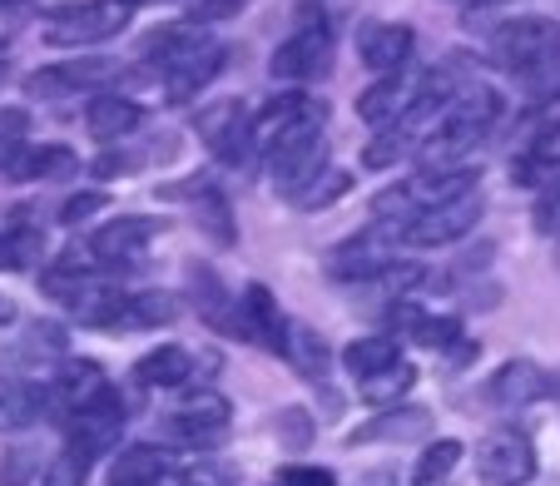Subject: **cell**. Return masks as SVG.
<instances>
[{
  "mask_svg": "<svg viewBox=\"0 0 560 486\" xmlns=\"http://www.w3.org/2000/svg\"><path fill=\"white\" fill-rule=\"evenodd\" d=\"M129 25V5L119 0H74V5H55L45 15V45L55 50H80V45H100Z\"/></svg>",
  "mask_w": 560,
  "mask_h": 486,
  "instance_id": "cell-1",
  "label": "cell"
},
{
  "mask_svg": "<svg viewBox=\"0 0 560 486\" xmlns=\"http://www.w3.org/2000/svg\"><path fill=\"white\" fill-rule=\"evenodd\" d=\"M397 248H402V223H372L358 239H342L328 254V274L348 278V284H377L392 264H397Z\"/></svg>",
  "mask_w": 560,
  "mask_h": 486,
  "instance_id": "cell-2",
  "label": "cell"
},
{
  "mask_svg": "<svg viewBox=\"0 0 560 486\" xmlns=\"http://www.w3.org/2000/svg\"><path fill=\"white\" fill-rule=\"evenodd\" d=\"M323 159H328V139H323V119H307V125H293L268 144V174L283 194L303 189L307 180L323 174Z\"/></svg>",
  "mask_w": 560,
  "mask_h": 486,
  "instance_id": "cell-3",
  "label": "cell"
},
{
  "mask_svg": "<svg viewBox=\"0 0 560 486\" xmlns=\"http://www.w3.org/2000/svg\"><path fill=\"white\" fill-rule=\"evenodd\" d=\"M556 50H560V21H550V15H516V21H506L491 35V55L511 74H526L530 65L550 60Z\"/></svg>",
  "mask_w": 560,
  "mask_h": 486,
  "instance_id": "cell-4",
  "label": "cell"
},
{
  "mask_svg": "<svg viewBox=\"0 0 560 486\" xmlns=\"http://www.w3.org/2000/svg\"><path fill=\"white\" fill-rule=\"evenodd\" d=\"M476 476L487 486H526L536 476V447L521 427H497L476 442Z\"/></svg>",
  "mask_w": 560,
  "mask_h": 486,
  "instance_id": "cell-5",
  "label": "cell"
},
{
  "mask_svg": "<svg viewBox=\"0 0 560 486\" xmlns=\"http://www.w3.org/2000/svg\"><path fill=\"white\" fill-rule=\"evenodd\" d=\"M125 397H119L115 387H105L90 407H80V413L70 417V442L80 456H90V462H100V456L119 452V437H125Z\"/></svg>",
  "mask_w": 560,
  "mask_h": 486,
  "instance_id": "cell-6",
  "label": "cell"
},
{
  "mask_svg": "<svg viewBox=\"0 0 560 486\" xmlns=\"http://www.w3.org/2000/svg\"><path fill=\"white\" fill-rule=\"evenodd\" d=\"M481 189L466 194V199L436 204V209H422L412 223H402V248H442V243H456L481 223Z\"/></svg>",
  "mask_w": 560,
  "mask_h": 486,
  "instance_id": "cell-7",
  "label": "cell"
},
{
  "mask_svg": "<svg viewBox=\"0 0 560 486\" xmlns=\"http://www.w3.org/2000/svg\"><path fill=\"white\" fill-rule=\"evenodd\" d=\"M328 70H332V25L328 21H307L268 60L273 80H317V74H328Z\"/></svg>",
  "mask_w": 560,
  "mask_h": 486,
  "instance_id": "cell-8",
  "label": "cell"
},
{
  "mask_svg": "<svg viewBox=\"0 0 560 486\" xmlns=\"http://www.w3.org/2000/svg\"><path fill=\"white\" fill-rule=\"evenodd\" d=\"M184 278H189L194 313H199L213 333H223V338H248V333H244V298L233 293V288L223 284L209 264H189V274H184Z\"/></svg>",
  "mask_w": 560,
  "mask_h": 486,
  "instance_id": "cell-9",
  "label": "cell"
},
{
  "mask_svg": "<svg viewBox=\"0 0 560 486\" xmlns=\"http://www.w3.org/2000/svg\"><path fill=\"white\" fill-rule=\"evenodd\" d=\"M199 139L213 149V159L223 164H244L254 149V119L238 100H219V105L199 109Z\"/></svg>",
  "mask_w": 560,
  "mask_h": 486,
  "instance_id": "cell-10",
  "label": "cell"
},
{
  "mask_svg": "<svg viewBox=\"0 0 560 486\" xmlns=\"http://www.w3.org/2000/svg\"><path fill=\"white\" fill-rule=\"evenodd\" d=\"M115 74V60H100V55H74V60L45 65V70L25 74V95L35 100H60V95H80V90H95Z\"/></svg>",
  "mask_w": 560,
  "mask_h": 486,
  "instance_id": "cell-11",
  "label": "cell"
},
{
  "mask_svg": "<svg viewBox=\"0 0 560 486\" xmlns=\"http://www.w3.org/2000/svg\"><path fill=\"white\" fill-rule=\"evenodd\" d=\"M233 402L223 392H199L194 402H184L179 413H170V437L184 447H213L229 437Z\"/></svg>",
  "mask_w": 560,
  "mask_h": 486,
  "instance_id": "cell-12",
  "label": "cell"
},
{
  "mask_svg": "<svg viewBox=\"0 0 560 486\" xmlns=\"http://www.w3.org/2000/svg\"><path fill=\"white\" fill-rule=\"evenodd\" d=\"M229 45H219V40H203L199 50L194 55H184L179 65H170V70H164V90H170V105H189L194 95H203V90L213 85V80H219L223 74V65H229Z\"/></svg>",
  "mask_w": 560,
  "mask_h": 486,
  "instance_id": "cell-13",
  "label": "cell"
},
{
  "mask_svg": "<svg viewBox=\"0 0 560 486\" xmlns=\"http://www.w3.org/2000/svg\"><path fill=\"white\" fill-rule=\"evenodd\" d=\"M556 392V372H546L530 358H511L491 372V402L516 413V407H530V402H546Z\"/></svg>",
  "mask_w": 560,
  "mask_h": 486,
  "instance_id": "cell-14",
  "label": "cell"
},
{
  "mask_svg": "<svg viewBox=\"0 0 560 486\" xmlns=\"http://www.w3.org/2000/svg\"><path fill=\"white\" fill-rule=\"evenodd\" d=\"M417 90H422V80H407L402 70L397 74H377L368 90L358 95V115H362V125H372V129H392L397 119L412 109V100H417Z\"/></svg>",
  "mask_w": 560,
  "mask_h": 486,
  "instance_id": "cell-15",
  "label": "cell"
},
{
  "mask_svg": "<svg viewBox=\"0 0 560 486\" xmlns=\"http://www.w3.org/2000/svg\"><path fill=\"white\" fill-rule=\"evenodd\" d=\"M476 184H481V164H446V170H422L407 180V199H412V209H436V204H452V199H466V194H476Z\"/></svg>",
  "mask_w": 560,
  "mask_h": 486,
  "instance_id": "cell-16",
  "label": "cell"
},
{
  "mask_svg": "<svg viewBox=\"0 0 560 486\" xmlns=\"http://www.w3.org/2000/svg\"><path fill=\"white\" fill-rule=\"evenodd\" d=\"M412 45H417L412 25L377 21V25H368V31H362L358 60L368 65L372 74H397V70H407V60H412Z\"/></svg>",
  "mask_w": 560,
  "mask_h": 486,
  "instance_id": "cell-17",
  "label": "cell"
},
{
  "mask_svg": "<svg viewBox=\"0 0 560 486\" xmlns=\"http://www.w3.org/2000/svg\"><path fill=\"white\" fill-rule=\"evenodd\" d=\"M159 229H164V219H154V213H119V219H109V223H100L95 229L90 254H95L100 264H119V258L139 254Z\"/></svg>",
  "mask_w": 560,
  "mask_h": 486,
  "instance_id": "cell-18",
  "label": "cell"
},
{
  "mask_svg": "<svg viewBox=\"0 0 560 486\" xmlns=\"http://www.w3.org/2000/svg\"><path fill=\"white\" fill-rule=\"evenodd\" d=\"M307 119H328V105L323 100H313V95H273L264 109L254 115V144H273L283 129H293V125H307Z\"/></svg>",
  "mask_w": 560,
  "mask_h": 486,
  "instance_id": "cell-19",
  "label": "cell"
},
{
  "mask_svg": "<svg viewBox=\"0 0 560 486\" xmlns=\"http://www.w3.org/2000/svg\"><path fill=\"white\" fill-rule=\"evenodd\" d=\"M238 298H244V333L258 343V348H268V352H278V358H283L288 317L278 313V298L268 293L264 284H248Z\"/></svg>",
  "mask_w": 560,
  "mask_h": 486,
  "instance_id": "cell-20",
  "label": "cell"
},
{
  "mask_svg": "<svg viewBox=\"0 0 560 486\" xmlns=\"http://www.w3.org/2000/svg\"><path fill=\"white\" fill-rule=\"evenodd\" d=\"M70 174H80V154L70 144H25L15 154V164L5 170V180L40 184V180H70Z\"/></svg>",
  "mask_w": 560,
  "mask_h": 486,
  "instance_id": "cell-21",
  "label": "cell"
},
{
  "mask_svg": "<svg viewBox=\"0 0 560 486\" xmlns=\"http://www.w3.org/2000/svg\"><path fill=\"white\" fill-rule=\"evenodd\" d=\"M174 472V456L154 442L119 447V456L109 462V486H159Z\"/></svg>",
  "mask_w": 560,
  "mask_h": 486,
  "instance_id": "cell-22",
  "label": "cell"
},
{
  "mask_svg": "<svg viewBox=\"0 0 560 486\" xmlns=\"http://www.w3.org/2000/svg\"><path fill=\"white\" fill-rule=\"evenodd\" d=\"M85 125H90V135L109 149V144L129 139L139 125H144V109H139L129 95H95L90 109H85Z\"/></svg>",
  "mask_w": 560,
  "mask_h": 486,
  "instance_id": "cell-23",
  "label": "cell"
},
{
  "mask_svg": "<svg viewBox=\"0 0 560 486\" xmlns=\"http://www.w3.org/2000/svg\"><path fill=\"white\" fill-rule=\"evenodd\" d=\"M31 209H11V223L0 229V268L5 274H21V268H35L45 254V233L25 219Z\"/></svg>",
  "mask_w": 560,
  "mask_h": 486,
  "instance_id": "cell-24",
  "label": "cell"
},
{
  "mask_svg": "<svg viewBox=\"0 0 560 486\" xmlns=\"http://www.w3.org/2000/svg\"><path fill=\"white\" fill-rule=\"evenodd\" d=\"M427 432H432V413H422V407H387L368 427L352 432V447L358 442H417Z\"/></svg>",
  "mask_w": 560,
  "mask_h": 486,
  "instance_id": "cell-25",
  "label": "cell"
},
{
  "mask_svg": "<svg viewBox=\"0 0 560 486\" xmlns=\"http://www.w3.org/2000/svg\"><path fill=\"white\" fill-rule=\"evenodd\" d=\"M194 352L179 348V343H164V348L144 352V358L135 362V378L144 382V387H184V382L194 378Z\"/></svg>",
  "mask_w": 560,
  "mask_h": 486,
  "instance_id": "cell-26",
  "label": "cell"
},
{
  "mask_svg": "<svg viewBox=\"0 0 560 486\" xmlns=\"http://www.w3.org/2000/svg\"><path fill=\"white\" fill-rule=\"evenodd\" d=\"M50 407L40 387L21 378H0V432H25L31 423H40V413Z\"/></svg>",
  "mask_w": 560,
  "mask_h": 486,
  "instance_id": "cell-27",
  "label": "cell"
},
{
  "mask_svg": "<svg viewBox=\"0 0 560 486\" xmlns=\"http://www.w3.org/2000/svg\"><path fill=\"white\" fill-rule=\"evenodd\" d=\"M105 387H109V378L100 372V362H65V372L55 378V402L74 417L80 407H90Z\"/></svg>",
  "mask_w": 560,
  "mask_h": 486,
  "instance_id": "cell-28",
  "label": "cell"
},
{
  "mask_svg": "<svg viewBox=\"0 0 560 486\" xmlns=\"http://www.w3.org/2000/svg\"><path fill=\"white\" fill-rule=\"evenodd\" d=\"M283 362L298 372V378L317 382L328 378V343L317 338L307 323H288V338H283Z\"/></svg>",
  "mask_w": 560,
  "mask_h": 486,
  "instance_id": "cell-29",
  "label": "cell"
},
{
  "mask_svg": "<svg viewBox=\"0 0 560 486\" xmlns=\"http://www.w3.org/2000/svg\"><path fill=\"white\" fill-rule=\"evenodd\" d=\"M174 317H179V298L164 293V288H139V293H125L119 328H159V323H174Z\"/></svg>",
  "mask_w": 560,
  "mask_h": 486,
  "instance_id": "cell-30",
  "label": "cell"
},
{
  "mask_svg": "<svg viewBox=\"0 0 560 486\" xmlns=\"http://www.w3.org/2000/svg\"><path fill=\"white\" fill-rule=\"evenodd\" d=\"M392 362H402V348H397V338L392 333H368V338H352L348 348H342V368L352 372V378H372V372L392 368Z\"/></svg>",
  "mask_w": 560,
  "mask_h": 486,
  "instance_id": "cell-31",
  "label": "cell"
},
{
  "mask_svg": "<svg viewBox=\"0 0 560 486\" xmlns=\"http://www.w3.org/2000/svg\"><path fill=\"white\" fill-rule=\"evenodd\" d=\"M194 223H199L219 248H233V243H238V219H233V209H229V199H223L219 184H209V189L194 199Z\"/></svg>",
  "mask_w": 560,
  "mask_h": 486,
  "instance_id": "cell-32",
  "label": "cell"
},
{
  "mask_svg": "<svg viewBox=\"0 0 560 486\" xmlns=\"http://www.w3.org/2000/svg\"><path fill=\"white\" fill-rule=\"evenodd\" d=\"M417 387V368L412 362H392V368H382V372H372V378H362L358 382V392L372 402V407H397V402L407 397V392Z\"/></svg>",
  "mask_w": 560,
  "mask_h": 486,
  "instance_id": "cell-33",
  "label": "cell"
},
{
  "mask_svg": "<svg viewBox=\"0 0 560 486\" xmlns=\"http://www.w3.org/2000/svg\"><path fill=\"white\" fill-rule=\"evenodd\" d=\"M462 456H466V447L456 442V437H436V442H427L422 447V456H417V466H412V482L417 486H436V482H446V476L462 466Z\"/></svg>",
  "mask_w": 560,
  "mask_h": 486,
  "instance_id": "cell-34",
  "label": "cell"
},
{
  "mask_svg": "<svg viewBox=\"0 0 560 486\" xmlns=\"http://www.w3.org/2000/svg\"><path fill=\"white\" fill-rule=\"evenodd\" d=\"M348 189H352V174L348 170H323L317 180H307L303 189L288 194V204H293L298 213H317V209H328V204H338Z\"/></svg>",
  "mask_w": 560,
  "mask_h": 486,
  "instance_id": "cell-35",
  "label": "cell"
},
{
  "mask_svg": "<svg viewBox=\"0 0 560 486\" xmlns=\"http://www.w3.org/2000/svg\"><path fill=\"white\" fill-rule=\"evenodd\" d=\"M397 317H402V328L422 348H456L462 343V323L456 317H432V313H417V308H397Z\"/></svg>",
  "mask_w": 560,
  "mask_h": 486,
  "instance_id": "cell-36",
  "label": "cell"
},
{
  "mask_svg": "<svg viewBox=\"0 0 560 486\" xmlns=\"http://www.w3.org/2000/svg\"><path fill=\"white\" fill-rule=\"evenodd\" d=\"M25 135H31V115L21 105H5L0 109V170H11L15 154L25 149Z\"/></svg>",
  "mask_w": 560,
  "mask_h": 486,
  "instance_id": "cell-37",
  "label": "cell"
},
{
  "mask_svg": "<svg viewBox=\"0 0 560 486\" xmlns=\"http://www.w3.org/2000/svg\"><path fill=\"white\" fill-rule=\"evenodd\" d=\"M35 476H45L40 472V452L35 447H11V452L0 456V486H31Z\"/></svg>",
  "mask_w": 560,
  "mask_h": 486,
  "instance_id": "cell-38",
  "label": "cell"
},
{
  "mask_svg": "<svg viewBox=\"0 0 560 486\" xmlns=\"http://www.w3.org/2000/svg\"><path fill=\"white\" fill-rule=\"evenodd\" d=\"M407 144H412V139L392 125V129H382L377 139H368V149H362V164H368V170H392V164L407 154Z\"/></svg>",
  "mask_w": 560,
  "mask_h": 486,
  "instance_id": "cell-39",
  "label": "cell"
},
{
  "mask_svg": "<svg viewBox=\"0 0 560 486\" xmlns=\"http://www.w3.org/2000/svg\"><path fill=\"white\" fill-rule=\"evenodd\" d=\"M521 85H526V95L536 100H560V50L550 55V60H540V65H530L526 74H516Z\"/></svg>",
  "mask_w": 560,
  "mask_h": 486,
  "instance_id": "cell-40",
  "label": "cell"
},
{
  "mask_svg": "<svg viewBox=\"0 0 560 486\" xmlns=\"http://www.w3.org/2000/svg\"><path fill=\"white\" fill-rule=\"evenodd\" d=\"M90 456H80L74 447H65L60 456H55L50 466H45V476H40V486H85V476H90Z\"/></svg>",
  "mask_w": 560,
  "mask_h": 486,
  "instance_id": "cell-41",
  "label": "cell"
},
{
  "mask_svg": "<svg viewBox=\"0 0 560 486\" xmlns=\"http://www.w3.org/2000/svg\"><path fill=\"white\" fill-rule=\"evenodd\" d=\"M526 154L536 159L540 170H550V174L560 170V119H550V125H540V129H536V139H530Z\"/></svg>",
  "mask_w": 560,
  "mask_h": 486,
  "instance_id": "cell-42",
  "label": "cell"
},
{
  "mask_svg": "<svg viewBox=\"0 0 560 486\" xmlns=\"http://www.w3.org/2000/svg\"><path fill=\"white\" fill-rule=\"evenodd\" d=\"M536 233H560V174L550 184H540V199H536Z\"/></svg>",
  "mask_w": 560,
  "mask_h": 486,
  "instance_id": "cell-43",
  "label": "cell"
},
{
  "mask_svg": "<svg viewBox=\"0 0 560 486\" xmlns=\"http://www.w3.org/2000/svg\"><path fill=\"white\" fill-rule=\"evenodd\" d=\"M184 486H233V466L223 462H209V456H199L194 466H184Z\"/></svg>",
  "mask_w": 560,
  "mask_h": 486,
  "instance_id": "cell-44",
  "label": "cell"
},
{
  "mask_svg": "<svg viewBox=\"0 0 560 486\" xmlns=\"http://www.w3.org/2000/svg\"><path fill=\"white\" fill-rule=\"evenodd\" d=\"M105 194H100V189H85V194H70V199H65L60 204V223H70V229H74V223H85L90 219V213H100V209H105Z\"/></svg>",
  "mask_w": 560,
  "mask_h": 486,
  "instance_id": "cell-45",
  "label": "cell"
},
{
  "mask_svg": "<svg viewBox=\"0 0 560 486\" xmlns=\"http://www.w3.org/2000/svg\"><path fill=\"white\" fill-rule=\"evenodd\" d=\"M248 0H189V15L184 21L194 25H209V21H229V15H238Z\"/></svg>",
  "mask_w": 560,
  "mask_h": 486,
  "instance_id": "cell-46",
  "label": "cell"
},
{
  "mask_svg": "<svg viewBox=\"0 0 560 486\" xmlns=\"http://www.w3.org/2000/svg\"><path fill=\"white\" fill-rule=\"evenodd\" d=\"M278 486H338V476L328 466H307V462H293L278 472Z\"/></svg>",
  "mask_w": 560,
  "mask_h": 486,
  "instance_id": "cell-47",
  "label": "cell"
},
{
  "mask_svg": "<svg viewBox=\"0 0 560 486\" xmlns=\"http://www.w3.org/2000/svg\"><path fill=\"white\" fill-rule=\"evenodd\" d=\"M139 164V154H125V149H105V154L95 159V174L100 180H119V174H129Z\"/></svg>",
  "mask_w": 560,
  "mask_h": 486,
  "instance_id": "cell-48",
  "label": "cell"
},
{
  "mask_svg": "<svg viewBox=\"0 0 560 486\" xmlns=\"http://www.w3.org/2000/svg\"><path fill=\"white\" fill-rule=\"evenodd\" d=\"M31 352H65V333L55 323H35L31 328Z\"/></svg>",
  "mask_w": 560,
  "mask_h": 486,
  "instance_id": "cell-49",
  "label": "cell"
},
{
  "mask_svg": "<svg viewBox=\"0 0 560 486\" xmlns=\"http://www.w3.org/2000/svg\"><path fill=\"white\" fill-rule=\"evenodd\" d=\"M358 486H397V476H392V472H368Z\"/></svg>",
  "mask_w": 560,
  "mask_h": 486,
  "instance_id": "cell-50",
  "label": "cell"
},
{
  "mask_svg": "<svg viewBox=\"0 0 560 486\" xmlns=\"http://www.w3.org/2000/svg\"><path fill=\"white\" fill-rule=\"evenodd\" d=\"M0 323H15V303H11V298H0Z\"/></svg>",
  "mask_w": 560,
  "mask_h": 486,
  "instance_id": "cell-51",
  "label": "cell"
},
{
  "mask_svg": "<svg viewBox=\"0 0 560 486\" xmlns=\"http://www.w3.org/2000/svg\"><path fill=\"white\" fill-rule=\"evenodd\" d=\"M5 74H11V65H5V45H0V80H5Z\"/></svg>",
  "mask_w": 560,
  "mask_h": 486,
  "instance_id": "cell-52",
  "label": "cell"
},
{
  "mask_svg": "<svg viewBox=\"0 0 560 486\" xmlns=\"http://www.w3.org/2000/svg\"><path fill=\"white\" fill-rule=\"evenodd\" d=\"M119 5H129V11H135V5H149V0H119Z\"/></svg>",
  "mask_w": 560,
  "mask_h": 486,
  "instance_id": "cell-53",
  "label": "cell"
},
{
  "mask_svg": "<svg viewBox=\"0 0 560 486\" xmlns=\"http://www.w3.org/2000/svg\"><path fill=\"white\" fill-rule=\"evenodd\" d=\"M550 397H556V402H560V372H556V392H550Z\"/></svg>",
  "mask_w": 560,
  "mask_h": 486,
  "instance_id": "cell-54",
  "label": "cell"
},
{
  "mask_svg": "<svg viewBox=\"0 0 560 486\" xmlns=\"http://www.w3.org/2000/svg\"><path fill=\"white\" fill-rule=\"evenodd\" d=\"M159 486H164V482H159Z\"/></svg>",
  "mask_w": 560,
  "mask_h": 486,
  "instance_id": "cell-55",
  "label": "cell"
}]
</instances>
